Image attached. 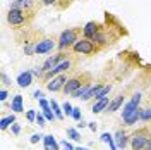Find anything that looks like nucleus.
Masks as SVG:
<instances>
[{
  "instance_id": "obj_1",
  "label": "nucleus",
  "mask_w": 151,
  "mask_h": 150,
  "mask_svg": "<svg viewBox=\"0 0 151 150\" xmlns=\"http://www.w3.org/2000/svg\"><path fill=\"white\" fill-rule=\"evenodd\" d=\"M72 50L76 54H83V55H94V54H98L101 50V47L96 45L93 40H89V38H79L72 45Z\"/></svg>"
},
{
  "instance_id": "obj_2",
  "label": "nucleus",
  "mask_w": 151,
  "mask_h": 150,
  "mask_svg": "<svg viewBox=\"0 0 151 150\" xmlns=\"http://www.w3.org/2000/svg\"><path fill=\"white\" fill-rule=\"evenodd\" d=\"M28 16L33 17V14L29 10H22V9H16V7H10L9 14H7V21H9L10 26L14 28H22L28 24Z\"/></svg>"
},
{
  "instance_id": "obj_3",
  "label": "nucleus",
  "mask_w": 151,
  "mask_h": 150,
  "mask_svg": "<svg viewBox=\"0 0 151 150\" xmlns=\"http://www.w3.org/2000/svg\"><path fill=\"white\" fill-rule=\"evenodd\" d=\"M150 136H151V130L148 126L136 130V131L131 135V149L132 150H144L146 143L150 140Z\"/></svg>"
},
{
  "instance_id": "obj_4",
  "label": "nucleus",
  "mask_w": 151,
  "mask_h": 150,
  "mask_svg": "<svg viewBox=\"0 0 151 150\" xmlns=\"http://www.w3.org/2000/svg\"><path fill=\"white\" fill-rule=\"evenodd\" d=\"M91 81V76L88 74V73H83V74L79 76H74V78H70V79H67V83L64 84V88H62V92L64 93H74L76 90H79V88H83L84 84H88Z\"/></svg>"
},
{
  "instance_id": "obj_5",
  "label": "nucleus",
  "mask_w": 151,
  "mask_h": 150,
  "mask_svg": "<svg viewBox=\"0 0 151 150\" xmlns=\"http://www.w3.org/2000/svg\"><path fill=\"white\" fill-rule=\"evenodd\" d=\"M77 40H79V29L77 28L65 29V31H62V35L58 38V45L57 47L60 48V50H65V48L72 47Z\"/></svg>"
},
{
  "instance_id": "obj_6",
  "label": "nucleus",
  "mask_w": 151,
  "mask_h": 150,
  "mask_svg": "<svg viewBox=\"0 0 151 150\" xmlns=\"http://www.w3.org/2000/svg\"><path fill=\"white\" fill-rule=\"evenodd\" d=\"M74 66V62L72 60H69V59H64L60 64H57L53 69H50L48 73H45V79H52V78H55L58 74H64L65 71H70V67Z\"/></svg>"
},
{
  "instance_id": "obj_7",
  "label": "nucleus",
  "mask_w": 151,
  "mask_h": 150,
  "mask_svg": "<svg viewBox=\"0 0 151 150\" xmlns=\"http://www.w3.org/2000/svg\"><path fill=\"white\" fill-rule=\"evenodd\" d=\"M55 45H58V42L55 38H45V40L36 43V54H47L50 50H53Z\"/></svg>"
},
{
  "instance_id": "obj_8",
  "label": "nucleus",
  "mask_w": 151,
  "mask_h": 150,
  "mask_svg": "<svg viewBox=\"0 0 151 150\" xmlns=\"http://www.w3.org/2000/svg\"><path fill=\"white\" fill-rule=\"evenodd\" d=\"M65 83H67V76L65 74H58V76H55L53 79H50V81L47 83V90L48 92H58V90L64 88Z\"/></svg>"
},
{
  "instance_id": "obj_9",
  "label": "nucleus",
  "mask_w": 151,
  "mask_h": 150,
  "mask_svg": "<svg viewBox=\"0 0 151 150\" xmlns=\"http://www.w3.org/2000/svg\"><path fill=\"white\" fill-rule=\"evenodd\" d=\"M139 102H141V93H136L129 102L125 103V107H124V111H122V119L124 117H127L131 112H134V111L139 107Z\"/></svg>"
},
{
  "instance_id": "obj_10",
  "label": "nucleus",
  "mask_w": 151,
  "mask_h": 150,
  "mask_svg": "<svg viewBox=\"0 0 151 150\" xmlns=\"http://www.w3.org/2000/svg\"><path fill=\"white\" fill-rule=\"evenodd\" d=\"M64 59H65V54H64V52H58V54H55V55L48 57L47 60H45V64H43V69H45V73H48L50 69H53V67H55L57 64H60Z\"/></svg>"
},
{
  "instance_id": "obj_11",
  "label": "nucleus",
  "mask_w": 151,
  "mask_h": 150,
  "mask_svg": "<svg viewBox=\"0 0 151 150\" xmlns=\"http://www.w3.org/2000/svg\"><path fill=\"white\" fill-rule=\"evenodd\" d=\"M100 24L98 23H94V21H91V23H88L84 28H83V35H84V38H89V40H93V36L100 31Z\"/></svg>"
},
{
  "instance_id": "obj_12",
  "label": "nucleus",
  "mask_w": 151,
  "mask_h": 150,
  "mask_svg": "<svg viewBox=\"0 0 151 150\" xmlns=\"http://www.w3.org/2000/svg\"><path fill=\"white\" fill-rule=\"evenodd\" d=\"M93 42L96 43V45H100L101 48H103L105 45H108V36H106V29H105L103 26H101V28H100V31H98V33H96V35L93 36Z\"/></svg>"
},
{
  "instance_id": "obj_13",
  "label": "nucleus",
  "mask_w": 151,
  "mask_h": 150,
  "mask_svg": "<svg viewBox=\"0 0 151 150\" xmlns=\"http://www.w3.org/2000/svg\"><path fill=\"white\" fill-rule=\"evenodd\" d=\"M33 83V71H26V73H21L17 76V84L21 88H26Z\"/></svg>"
},
{
  "instance_id": "obj_14",
  "label": "nucleus",
  "mask_w": 151,
  "mask_h": 150,
  "mask_svg": "<svg viewBox=\"0 0 151 150\" xmlns=\"http://www.w3.org/2000/svg\"><path fill=\"white\" fill-rule=\"evenodd\" d=\"M141 111L142 109H136L134 112H131L127 117H124V122H125V126H132V124H136L137 121H141Z\"/></svg>"
},
{
  "instance_id": "obj_15",
  "label": "nucleus",
  "mask_w": 151,
  "mask_h": 150,
  "mask_svg": "<svg viewBox=\"0 0 151 150\" xmlns=\"http://www.w3.org/2000/svg\"><path fill=\"white\" fill-rule=\"evenodd\" d=\"M33 5H35V0H14L12 2V7L22 9V10H31Z\"/></svg>"
},
{
  "instance_id": "obj_16",
  "label": "nucleus",
  "mask_w": 151,
  "mask_h": 150,
  "mask_svg": "<svg viewBox=\"0 0 151 150\" xmlns=\"http://www.w3.org/2000/svg\"><path fill=\"white\" fill-rule=\"evenodd\" d=\"M108 105H110V100H108V97H103V98H100V100H98V102L93 105V112H94V114L103 112L105 109H108Z\"/></svg>"
},
{
  "instance_id": "obj_17",
  "label": "nucleus",
  "mask_w": 151,
  "mask_h": 150,
  "mask_svg": "<svg viewBox=\"0 0 151 150\" xmlns=\"http://www.w3.org/2000/svg\"><path fill=\"white\" fill-rule=\"evenodd\" d=\"M115 140H117V147L119 149H125V145H127V141L131 140L129 136H127V133L125 131H117V135H115Z\"/></svg>"
},
{
  "instance_id": "obj_18",
  "label": "nucleus",
  "mask_w": 151,
  "mask_h": 150,
  "mask_svg": "<svg viewBox=\"0 0 151 150\" xmlns=\"http://www.w3.org/2000/svg\"><path fill=\"white\" fill-rule=\"evenodd\" d=\"M43 143H45V150H58V143L53 138V135H47L43 138Z\"/></svg>"
},
{
  "instance_id": "obj_19",
  "label": "nucleus",
  "mask_w": 151,
  "mask_h": 150,
  "mask_svg": "<svg viewBox=\"0 0 151 150\" xmlns=\"http://www.w3.org/2000/svg\"><path fill=\"white\" fill-rule=\"evenodd\" d=\"M124 103V95H117L115 98H113L112 102H110V105H108V112H115V111H119L120 109V105Z\"/></svg>"
},
{
  "instance_id": "obj_20",
  "label": "nucleus",
  "mask_w": 151,
  "mask_h": 150,
  "mask_svg": "<svg viewBox=\"0 0 151 150\" xmlns=\"http://www.w3.org/2000/svg\"><path fill=\"white\" fill-rule=\"evenodd\" d=\"M16 122V116L12 114V116H5V117H2V122H0V128H2V131H5L9 126H12Z\"/></svg>"
},
{
  "instance_id": "obj_21",
  "label": "nucleus",
  "mask_w": 151,
  "mask_h": 150,
  "mask_svg": "<svg viewBox=\"0 0 151 150\" xmlns=\"http://www.w3.org/2000/svg\"><path fill=\"white\" fill-rule=\"evenodd\" d=\"M12 111L14 112H22V95H16L12 100Z\"/></svg>"
},
{
  "instance_id": "obj_22",
  "label": "nucleus",
  "mask_w": 151,
  "mask_h": 150,
  "mask_svg": "<svg viewBox=\"0 0 151 150\" xmlns=\"http://www.w3.org/2000/svg\"><path fill=\"white\" fill-rule=\"evenodd\" d=\"M50 105H52V109L55 111V116H57V119H64V112L60 111V107H58V103H57L55 100H52V102H50Z\"/></svg>"
},
{
  "instance_id": "obj_23",
  "label": "nucleus",
  "mask_w": 151,
  "mask_h": 150,
  "mask_svg": "<svg viewBox=\"0 0 151 150\" xmlns=\"http://www.w3.org/2000/svg\"><path fill=\"white\" fill-rule=\"evenodd\" d=\"M141 121H144V122L151 121V107H148V109L141 111Z\"/></svg>"
},
{
  "instance_id": "obj_24",
  "label": "nucleus",
  "mask_w": 151,
  "mask_h": 150,
  "mask_svg": "<svg viewBox=\"0 0 151 150\" xmlns=\"http://www.w3.org/2000/svg\"><path fill=\"white\" fill-rule=\"evenodd\" d=\"M67 135H69V136H70L72 140H81V135L76 131L74 128H69V130H67Z\"/></svg>"
},
{
  "instance_id": "obj_25",
  "label": "nucleus",
  "mask_w": 151,
  "mask_h": 150,
  "mask_svg": "<svg viewBox=\"0 0 151 150\" xmlns=\"http://www.w3.org/2000/svg\"><path fill=\"white\" fill-rule=\"evenodd\" d=\"M62 109H64V114H67V116H72V111H74V107H72V105H70L69 102L64 103V107H62Z\"/></svg>"
},
{
  "instance_id": "obj_26",
  "label": "nucleus",
  "mask_w": 151,
  "mask_h": 150,
  "mask_svg": "<svg viewBox=\"0 0 151 150\" xmlns=\"http://www.w3.org/2000/svg\"><path fill=\"white\" fill-rule=\"evenodd\" d=\"M52 111H53V109H50V111H45V117H47V121H53V119H55L57 116H53V112H52Z\"/></svg>"
},
{
  "instance_id": "obj_27",
  "label": "nucleus",
  "mask_w": 151,
  "mask_h": 150,
  "mask_svg": "<svg viewBox=\"0 0 151 150\" xmlns=\"http://www.w3.org/2000/svg\"><path fill=\"white\" fill-rule=\"evenodd\" d=\"M45 119H47V117H45V114H38V116H36V122L40 124V126H45Z\"/></svg>"
},
{
  "instance_id": "obj_28",
  "label": "nucleus",
  "mask_w": 151,
  "mask_h": 150,
  "mask_svg": "<svg viewBox=\"0 0 151 150\" xmlns=\"http://www.w3.org/2000/svg\"><path fill=\"white\" fill-rule=\"evenodd\" d=\"M45 136H41V135H38V133H35L33 136H31V143H38L40 140H43Z\"/></svg>"
},
{
  "instance_id": "obj_29",
  "label": "nucleus",
  "mask_w": 151,
  "mask_h": 150,
  "mask_svg": "<svg viewBox=\"0 0 151 150\" xmlns=\"http://www.w3.org/2000/svg\"><path fill=\"white\" fill-rule=\"evenodd\" d=\"M72 117H74L76 121H81V112H79L77 107H74V111H72Z\"/></svg>"
},
{
  "instance_id": "obj_30",
  "label": "nucleus",
  "mask_w": 151,
  "mask_h": 150,
  "mask_svg": "<svg viewBox=\"0 0 151 150\" xmlns=\"http://www.w3.org/2000/svg\"><path fill=\"white\" fill-rule=\"evenodd\" d=\"M36 116H38V114L35 112V111H28V121H29V122H33L35 119H36Z\"/></svg>"
},
{
  "instance_id": "obj_31",
  "label": "nucleus",
  "mask_w": 151,
  "mask_h": 150,
  "mask_svg": "<svg viewBox=\"0 0 151 150\" xmlns=\"http://www.w3.org/2000/svg\"><path fill=\"white\" fill-rule=\"evenodd\" d=\"M7 90H4V88H2V90H0V100H2V102H5V100H7Z\"/></svg>"
},
{
  "instance_id": "obj_32",
  "label": "nucleus",
  "mask_w": 151,
  "mask_h": 150,
  "mask_svg": "<svg viewBox=\"0 0 151 150\" xmlns=\"http://www.w3.org/2000/svg\"><path fill=\"white\" fill-rule=\"evenodd\" d=\"M62 147H64L65 150H76L74 147H72V145H70V143H69L67 140H64V141H62Z\"/></svg>"
},
{
  "instance_id": "obj_33",
  "label": "nucleus",
  "mask_w": 151,
  "mask_h": 150,
  "mask_svg": "<svg viewBox=\"0 0 151 150\" xmlns=\"http://www.w3.org/2000/svg\"><path fill=\"white\" fill-rule=\"evenodd\" d=\"M12 133H14V135H19V133H21V126L14 122V124H12Z\"/></svg>"
},
{
  "instance_id": "obj_34",
  "label": "nucleus",
  "mask_w": 151,
  "mask_h": 150,
  "mask_svg": "<svg viewBox=\"0 0 151 150\" xmlns=\"http://www.w3.org/2000/svg\"><path fill=\"white\" fill-rule=\"evenodd\" d=\"M35 98H38V100H41V98H43V92H40V90H36V92H35Z\"/></svg>"
},
{
  "instance_id": "obj_35",
  "label": "nucleus",
  "mask_w": 151,
  "mask_h": 150,
  "mask_svg": "<svg viewBox=\"0 0 151 150\" xmlns=\"http://www.w3.org/2000/svg\"><path fill=\"white\" fill-rule=\"evenodd\" d=\"M57 0H41V4H45V5H52V4H55Z\"/></svg>"
},
{
  "instance_id": "obj_36",
  "label": "nucleus",
  "mask_w": 151,
  "mask_h": 150,
  "mask_svg": "<svg viewBox=\"0 0 151 150\" xmlns=\"http://www.w3.org/2000/svg\"><path fill=\"white\" fill-rule=\"evenodd\" d=\"M2 81H4V84H10V83H9V78H7V74H2Z\"/></svg>"
},
{
  "instance_id": "obj_37",
  "label": "nucleus",
  "mask_w": 151,
  "mask_h": 150,
  "mask_svg": "<svg viewBox=\"0 0 151 150\" xmlns=\"http://www.w3.org/2000/svg\"><path fill=\"white\" fill-rule=\"evenodd\" d=\"M89 130L91 131H96V122H89Z\"/></svg>"
},
{
  "instance_id": "obj_38",
  "label": "nucleus",
  "mask_w": 151,
  "mask_h": 150,
  "mask_svg": "<svg viewBox=\"0 0 151 150\" xmlns=\"http://www.w3.org/2000/svg\"><path fill=\"white\" fill-rule=\"evenodd\" d=\"M144 150H151V136H150V140H148V143H146V147H144Z\"/></svg>"
},
{
  "instance_id": "obj_39",
  "label": "nucleus",
  "mask_w": 151,
  "mask_h": 150,
  "mask_svg": "<svg viewBox=\"0 0 151 150\" xmlns=\"http://www.w3.org/2000/svg\"><path fill=\"white\" fill-rule=\"evenodd\" d=\"M76 150H88V149H84V147H77Z\"/></svg>"
}]
</instances>
